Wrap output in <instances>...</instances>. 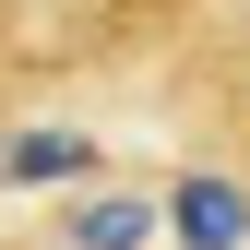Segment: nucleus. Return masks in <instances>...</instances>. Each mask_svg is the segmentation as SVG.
Masks as SVG:
<instances>
[{
    "instance_id": "nucleus-1",
    "label": "nucleus",
    "mask_w": 250,
    "mask_h": 250,
    "mask_svg": "<svg viewBox=\"0 0 250 250\" xmlns=\"http://www.w3.org/2000/svg\"><path fill=\"white\" fill-rule=\"evenodd\" d=\"M191 143H203V179L250 214V24L203 60V83H191Z\"/></svg>"
},
{
    "instance_id": "nucleus-2",
    "label": "nucleus",
    "mask_w": 250,
    "mask_h": 250,
    "mask_svg": "<svg viewBox=\"0 0 250 250\" xmlns=\"http://www.w3.org/2000/svg\"><path fill=\"white\" fill-rule=\"evenodd\" d=\"M0 96H12V12H0Z\"/></svg>"
}]
</instances>
